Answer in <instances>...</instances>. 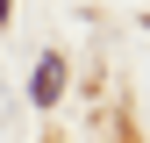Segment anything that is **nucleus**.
I'll list each match as a JSON object with an SVG mask.
<instances>
[{
    "mask_svg": "<svg viewBox=\"0 0 150 143\" xmlns=\"http://www.w3.org/2000/svg\"><path fill=\"white\" fill-rule=\"evenodd\" d=\"M57 93H64V57H43V64H36V100L50 107Z\"/></svg>",
    "mask_w": 150,
    "mask_h": 143,
    "instance_id": "f257e3e1",
    "label": "nucleus"
}]
</instances>
